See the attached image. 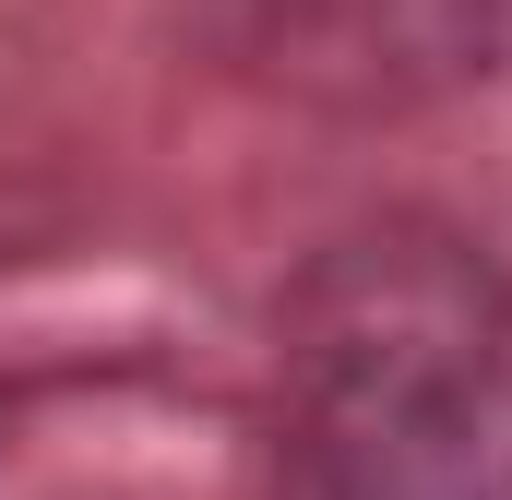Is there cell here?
Returning a JSON list of instances; mask_svg holds the SVG:
<instances>
[{
	"mask_svg": "<svg viewBox=\"0 0 512 500\" xmlns=\"http://www.w3.org/2000/svg\"><path fill=\"white\" fill-rule=\"evenodd\" d=\"M298 500H512V262L441 215H370L286 286Z\"/></svg>",
	"mask_w": 512,
	"mask_h": 500,
	"instance_id": "1",
	"label": "cell"
},
{
	"mask_svg": "<svg viewBox=\"0 0 512 500\" xmlns=\"http://www.w3.org/2000/svg\"><path fill=\"white\" fill-rule=\"evenodd\" d=\"M203 60L298 120H417L512 60V0H191Z\"/></svg>",
	"mask_w": 512,
	"mask_h": 500,
	"instance_id": "2",
	"label": "cell"
}]
</instances>
